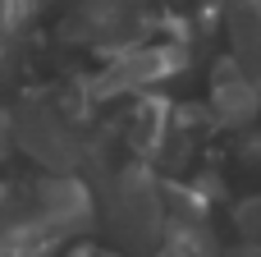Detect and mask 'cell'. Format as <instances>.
<instances>
[{
    "mask_svg": "<svg viewBox=\"0 0 261 257\" xmlns=\"http://www.w3.org/2000/svg\"><path fill=\"white\" fill-rule=\"evenodd\" d=\"M110 216L128 244H138V248L161 244V193L142 170H124L110 184Z\"/></svg>",
    "mask_w": 261,
    "mask_h": 257,
    "instance_id": "obj_1",
    "label": "cell"
},
{
    "mask_svg": "<svg viewBox=\"0 0 261 257\" xmlns=\"http://www.w3.org/2000/svg\"><path fill=\"white\" fill-rule=\"evenodd\" d=\"M257 106H261V92L243 74V64L239 60H220L216 64V83H211V115L220 124H248V120H257Z\"/></svg>",
    "mask_w": 261,
    "mask_h": 257,
    "instance_id": "obj_2",
    "label": "cell"
},
{
    "mask_svg": "<svg viewBox=\"0 0 261 257\" xmlns=\"http://www.w3.org/2000/svg\"><path fill=\"white\" fill-rule=\"evenodd\" d=\"M18 143H23L37 161H60V166H69L73 152H78V143H73V133L64 129V120L50 115V110L23 120V124H18Z\"/></svg>",
    "mask_w": 261,
    "mask_h": 257,
    "instance_id": "obj_3",
    "label": "cell"
},
{
    "mask_svg": "<svg viewBox=\"0 0 261 257\" xmlns=\"http://www.w3.org/2000/svg\"><path fill=\"white\" fill-rule=\"evenodd\" d=\"M161 253L165 257H220V248H216V239H211V230H206L202 221H197V225L174 221L170 235L161 239Z\"/></svg>",
    "mask_w": 261,
    "mask_h": 257,
    "instance_id": "obj_4",
    "label": "cell"
},
{
    "mask_svg": "<svg viewBox=\"0 0 261 257\" xmlns=\"http://www.w3.org/2000/svg\"><path fill=\"white\" fill-rule=\"evenodd\" d=\"M161 133H165V106H161V101H147V106L138 110V124H133V147H138L142 156H151V152L161 147Z\"/></svg>",
    "mask_w": 261,
    "mask_h": 257,
    "instance_id": "obj_5",
    "label": "cell"
},
{
    "mask_svg": "<svg viewBox=\"0 0 261 257\" xmlns=\"http://www.w3.org/2000/svg\"><path fill=\"white\" fill-rule=\"evenodd\" d=\"M234 225H239V235H248L252 244H261V193L257 198H243L234 207Z\"/></svg>",
    "mask_w": 261,
    "mask_h": 257,
    "instance_id": "obj_6",
    "label": "cell"
},
{
    "mask_svg": "<svg viewBox=\"0 0 261 257\" xmlns=\"http://www.w3.org/2000/svg\"><path fill=\"white\" fill-rule=\"evenodd\" d=\"M9 138H14V120H9V115H0V156L9 152Z\"/></svg>",
    "mask_w": 261,
    "mask_h": 257,
    "instance_id": "obj_7",
    "label": "cell"
},
{
    "mask_svg": "<svg viewBox=\"0 0 261 257\" xmlns=\"http://www.w3.org/2000/svg\"><path fill=\"white\" fill-rule=\"evenodd\" d=\"M229 257H261V244H248V248H234Z\"/></svg>",
    "mask_w": 261,
    "mask_h": 257,
    "instance_id": "obj_8",
    "label": "cell"
}]
</instances>
